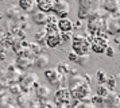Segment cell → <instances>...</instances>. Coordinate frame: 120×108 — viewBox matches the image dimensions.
<instances>
[{
	"label": "cell",
	"instance_id": "cell-12",
	"mask_svg": "<svg viewBox=\"0 0 120 108\" xmlns=\"http://www.w3.org/2000/svg\"><path fill=\"white\" fill-rule=\"evenodd\" d=\"M108 4H111L107 8L108 11H115V10H117L119 8V0H104L103 1V5L104 7H107Z\"/></svg>",
	"mask_w": 120,
	"mask_h": 108
},
{
	"label": "cell",
	"instance_id": "cell-18",
	"mask_svg": "<svg viewBox=\"0 0 120 108\" xmlns=\"http://www.w3.org/2000/svg\"><path fill=\"white\" fill-rule=\"evenodd\" d=\"M68 57L70 59L71 62H77V59H78V54H76L74 51H70V53L68 54Z\"/></svg>",
	"mask_w": 120,
	"mask_h": 108
},
{
	"label": "cell",
	"instance_id": "cell-16",
	"mask_svg": "<svg viewBox=\"0 0 120 108\" xmlns=\"http://www.w3.org/2000/svg\"><path fill=\"white\" fill-rule=\"evenodd\" d=\"M57 107L58 108H69L70 107V103L69 101H55Z\"/></svg>",
	"mask_w": 120,
	"mask_h": 108
},
{
	"label": "cell",
	"instance_id": "cell-7",
	"mask_svg": "<svg viewBox=\"0 0 120 108\" xmlns=\"http://www.w3.org/2000/svg\"><path fill=\"white\" fill-rule=\"evenodd\" d=\"M71 93L68 88H60L55 92V101H70Z\"/></svg>",
	"mask_w": 120,
	"mask_h": 108
},
{
	"label": "cell",
	"instance_id": "cell-20",
	"mask_svg": "<svg viewBox=\"0 0 120 108\" xmlns=\"http://www.w3.org/2000/svg\"><path fill=\"white\" fill-rule=\"evenodd\" d=\"M105 53H107V55H108V57H113V55H115L113 49H112V47H109V46H108L107 49H105Z\"/></svg>",
	"mask_w": 120,
	"mask_h": 108
},
{
	"label": "cell",
	"instance_id": "cell-9",
	"mask_svg": "<svg viewBox=\"0 0 120 108\" xmlns=\"http://www.w3.org/2000/svg\"><path fill=\"white\" fill-rule=\"evenodd\" d=\"M33 22L35 24H46L47 23V14L42 11H35L33 12Z\"/></svg>",
	"mask_w": 120,
	"mask_h": 108
},
{
	"label": "cell",
	"instance_id": "cell-11",
	"mask_svg": "<svg viewBox=\"0 0 120 108\" xmlns=\"http://www.w3.org/2000/svg\"><path fill=\"white\" fill-rule=\"evenodd\" d=\"M47 64H49V57L46 54H39L35 59V66H38V68H45V66H47Z\"/></svg>",
	"mask_w": 120,
	"mask_h": 108
},
{
	"label": "cell",
	"instance_id": "cell-25",
	"mask_svg": "<svg viewBox=\"0 0 120 108\" xmlns=\"http://www.w3.org/2000/svg\"><path fill=\"white\" fill-rule=\"evenodd\" d=\"M119 51H120V45H119Z\"/></svg>",
	"mask_w": 120,
	"mask_h": 108
},
{
	"label": "cell",
	"instance_id": "cell-2",
	"mask_svg": "<svg viewBox=\"0 0 120 108\" xmlns=\"http://www.w3.org/2000/svg\"><path fill=\"white\" fill-rule=\"evenodd\" d=\"M55 16H58L60 19L62 18H68L69 12H70V5L66 0H53V11Z\"/></svg>",
	"mask_w": 120,
	"mask_h": 108
},
{
	"label": "cell",
	"instance_id": "cell-23",
	"mask_svg": "<svg viewBox=\"0 0 120 108\" xmlns=\"http://www.w3.org/2000/svg\"><path fill=\"white\" fill-rule=\"evenodd\" d=\"M116 100H117V104H119V107H120V96H117V99H116Z\"/></svg>",
	"mask_w": 120,
	"mask_h": 108
},
{
	"label": "cell",
	"instance_id": "cell-17",
	"mask_svg": "<svg viewBox=\"0 0 120 108\" xmlns=\"http://www.w3.org/2000/svg\"><path fill=\"white\" fill-rule=\"evenodd\" d=\"M61 39H62V42H68V41H70L71 39L70 32H62V34H61Z\"/></svg>",
	"mask_w": 120,
	"mask_h": 108
},
{
	"label": "cell",
	"instance_id": "cell-10",
	"mask_svg": "<svg viewBox=\"0 0 120 108\" xmlns=\"http://www.w3.org/2000/svg\"><path fill=\"white\" fill-rule=\"evenodd\" d=\"M18 5H19L20 11L30 12V11H33L34 5H35V0H19L18 1Z\"/></svg>",
	"mask_w": 120,
	"mask_h": 108
},
{
	"label": "cell",
	"instance_id": "cell-8",
	"mask_svg": "<svg viewBox=\"0 0 120 108\" xmlns=\"http://www.w3.org/2000/svg\"><path fill=\"white\" fill-rule=\"evenodd\" d=\"M35 5L42 12H51L53 11V0H35Z\"/></svg>",
	"mask_w": 120,
	"mask_h": 108
},
{
	"label": "cell",
	"instance_id": "cell-24",
	"mask_svg": "<svg viewBox=\"0 0 120 108\" xmlns=\"http://www.w3.org/2000/svg\"><path fill=\"white\" fill-rule=\"evenodd\" d=\"M4 58V55H3V54H1V55H0V61H1V59Z\"/></svg>",
	"mask_w": 120,
	"mask_h": 108
},
{
	"label": "cell",
	"instance_id": "cell-5",
	"mask_svg": "<svg viewBox=\"0 0 120 108\" xmlns=\"http://www.w3.org/2000/svg\"><path fill=\"white\" fill-rule=\"evenodd\" d=\"M108 41L107 39H101V38H96L94 41L92 42V50L94 51V53H97V54H101L105 51V49L108 47Z\"/></svg>",
	"mask_w": 120,
	"mask_h": 108
},
{
	"label": "cell",
	"instance_id": "cell-4",
	"mask_svg": "<svg viewBox=\"0 0 120 108\" xmlns=\"http://www.w3.org/2000/svg\"><path fill=\"white\" fill-rule=\"evenodd\" d=\"M45 43L49 46V47L54 49L57 46H60L62 43V39H61V34L58 32H51V34H46V38H45Z\"/></svg>",
	"mask_w": 120,
	"mask_h": 108
},
{
	"label": "cell",
	"instance_id": "cell-13",
	"mask_svg": "<svg viewBox=\"0 0 120 108\" xmlns=\"http://www.w3.org/2000/svg\"><path fill=\"white\" fill-rule=\"evenodd\" d=\"M96 77H97L98 84H104V82H107V78H108V76H107V73H105V70H104V69L97 70Z\"/></svg>",
	"mask_w": 120,
	"mask_h": 108
},
{
	"label": "cell",
	"instance_id": "cell-26",
	"mask_svg": "<svg viewBox=\"0 0 120 108\" xmlns=\"http://www.w3.org/2000/svg\"><path fill=\"white\" fill-rule=\"evenodd\" d=\"M0 18H1V14H0Z\"/></svg>",
	"mask_w": 120,
	"mask_h": 108
},
{
	"label": "cell",
	"instance_id": "cell-22",
	"mask_svg": "<svg viewBox=\"0 0 120 108\" xmlns=\"http://www.w3.org/2000/svg\"><path fill=\"white\" fill-rule=\"evenodd\" d=\"M81 24H82V23H81V22H80V20H78V22H77V23H76V27H81Z\"/></svg>",
	"mask_w": 120,
	"mask_h": 108
},
{
	"label": "cell",
	"instance_id": "cell-14",
	"mask_svg": "<svg viewBox=\"0 0 120 108\" xmlns=\"http://www.w3.org/2000/svg\"><path fill=\"white\" fill-rule=\"evenodd\" d=\"M37 93H38L39 97H46L50 93V91H49V88H47V86L39 85V86H37Z\"/></svg>",
	"mask_w": 120,
	"mask_h": 108
},
{
	"label": "cell",
	"instance_id": "cell-21",
	"mask_svg": "<svg viewBox=\"0 0 120 108\" xmlns=\"http://www.w3.org/2000/svg\"><path fill=\"white\" fill-rule=\"evenodd\" d=\"M42 108H54V107H53V105H50V104H49V105H42Z\"/></svg>",
	"mask_w": 120,
	"mask_h": 108
},
{
	"label": "cell",
	"instance_id": "cell-6",
	"mask_svg": "<svg viewBox=\"0 0 120 108\" xmlns=\"http://www.w3.org/2000/svg\"><path fill=\"white\" fill-rule=\"evenodd\" d=\"M57 27H58V30L62 32H70L73 30V23H71L70 19H68V18H62L60 20L57 22Z\"/></svg>",
	"mask_w": 120,
	"mask_h": 108
},
{
	"label": "cell",
	"instance_id": "cell-1",
	"mask_svg": "<svg viewBox=\"0 0 120 108\" xmlns=\"http://www.w3.org/2000/svg\"><path fill=\"white\" fill-rule=\"evenodd\" d=\"M73 51L78 55H86L89 49H90V42L82 35H76L73 38V43H71Z\"/></svg>",
	"mask_w": 120,
	"mask_h": 108
},
{
	"label": "cell",
	"instance_id": "cell-19",
	"mask_svg": "<svg viewBox=\"0 0 120 108\" xmlns=\"http://www.w3.org/2000/svg\"><path fill=\"white\" fill-rule=\"evenodd\" d=\"M107 82L109 84L111 88H115V86H116V78H115L113 76H112V77H108V78H107Z\"/></svg>",
	"mask_w": 120,
	"mask_h": 108
},
{
	"label": "cell",
	"instance_id": "cell-3",
	"mask_svg": "<svg viewBox=\"0 0 120 108\" xmlns=\"http://www.w3.org/2000/svg\"><path fill=\"white\" fill-rule=\"evenodd\" d=\"M45 76H46V80L49 81L51 85L61 86V81L64 78V74H61L57 69H47L45 72Z\"/></svg>",
	"mask_w": 120,
	"mask_h": 108
},
{
	"label": "cell",
	"instance_id": "cell-15",
	"mask_svg": "<svg viewBox=\"0 0 120 108\" xmlns=\"http://www.w3.org/2000/svg\"><path fill=\"white\" fill-rule=\"evenodd\" d=\"M97 95H98L100 97H108V95H109L108 86L101 85V84H100V86L97 88Z\"/></svg>",
	"mask_w": 120,
	"mask_h": 108
}]
</instances>
